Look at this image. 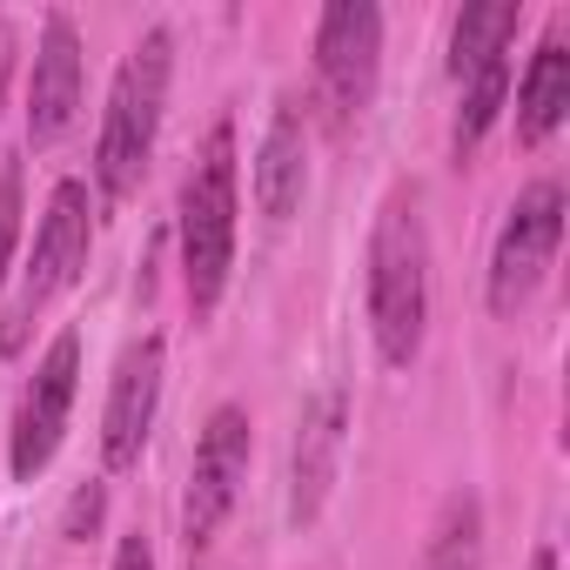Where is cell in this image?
Masks as SVG:
<instances>
[{"label": "cell", "mask_w": 570, "mask_h": 570, "mask_svg": "<svg viewBox=\"0 0 570 570\" xmlns=\"http://www.w3.org/2000/svg\"><path fill=\"white\" fill-rule=\"evenodd\" d=\"M430 330V228L423 195L396 188L370 228V336L390 370H410L423 356Z\"/></svg>", "instance_id": "1"}, {"label": "cell", "mask_w": 570, "mask_h": 570, "mask_svg": "<svg viewBox=\"0 0 570 570\" xmlns=\"http://www.w3.org/2000/svg\"><path fill=\"white\" fill-rule=\"evenodd\" d=\"M168 75H175V35L168 28H148L128 61L115 68V88H108V115H101V141H95V188L101 202H128L148 155H155V135H161V108H168Z\"/></svg>", "instance_id": "2"}, {"label": "cell", "mask_w": 570, "mask_h": 570, "mask_svg": "<svg viewBox=\"0 0 570 570\" xmlns=\"http://www.w3.org/2000/svg\"><path fill=\"white\" fill-rule=\"evenodd\" d=\"M181 282H188V309L215 316L222 289H228V268H235V121L222 115L181 181Z\"/></svg>", "instance_id": "3"}, {"label": "cell", "mask_w": 570, "mask_h": 570, "mask_svg": "<svg viewBox=\"0 0 570 570\" xmlns=\"http://www.w3.org/2000/svg\"><path fill=\"white\" fill-rule=\"evenodd\" d=\"M88 248H95V202H88V181H55L48 208H41V228H35V255L21 268V289L8 303V323H0V350H21L35 316L68 289V282L88 268Z\"/></svg>", "instance_id": "4"}, {"label": "cell", "mask_w": 570, "mask_h": 570, "mask_svg": "<svg viewBox=\"0 0 570 570\" xmlns=\"http://www.w3.org/2000/svg\"><path fill=\"white\" fill-rule=\"evenodd\" d=\"M557 242H563V188L543 175V181H530V188L510 202V215H503V228H497V248H490L483 303H490L497 323H517V316L537 303L543 275H550V262H557Z\"/></svg>", "instance_id": "5"}, {"label": "cell", "mask_w": 570, "mask_h": 570, "mask_svg": "<svg viewBox=\"0 0 570 570\" xmlns=\"http://www.w3.org/2000/svg\"><path fill=\"white\" fill-rule=\"evenodd\" d=\"M248 450H255V423L242 403H222L202 436H195V463H188V497H181V543H188V563L208 557L215 530L228 523L235 510V490L248 476Z\"/></svg>", "instance_id": "6"}, {"label": "cell", "mask_w": 570, "mask_h": 570, "mask_svg": "<svg viewBox=\"0 0 570 570\" xmlns=\"http://www.w3.org/2000/svg\"><path fill=\"white\" fill-rule=\"evenodd\" d=\"M376 75H383V14L370 0H330L316 21V81L336 128H350L376 101Z\"/></svg>", "instance_id": "7"}, {"label": "cell", "mask_w": 570, "mask_h": 570, "mask_svg": "<svg viewBox=\"0 0 570 570\" xmlns=\"http://www.w3.org/2000/svg\"><path fill=\"white\" fill-rule=\"evenodd\" d=\"M75 383H81V336L61 330V336L48 343V356L35 363V376H28V390H21V410H14V436H8V470H14V483H35V476L55 463V450H61V436H68Z\"/></svg>", "instance_id": "8"}, {"label": "cell", "mask_w": 570, "mask_h": 570, "mask_svg": "<svg viewBox=\"0 0 570 570\" xmlns=\"http://www.w3.org/2000/svg\"><path fill=\"white\" fill-rule=\"evenodd\" d=\"M161 363H168L161 336H141V343L121 350V363L108 376V410H101V456H108V470H135L141 463V443H148L155 410H161Z\"/></svg>", "instance_id": "9"}, {"label": "cell", "mask_w": 570, "mask_h": 570, "mask_svg": "<svg viewBox=\"0 0 570 570\" xmlns=\"http://www.w3.org/2000/svg\"><path fill=\"white\" fill-rule=\"evenodd\" d=\"M81 81H88L81 28H75V14H48L41 41H35V75H28V141L35 148H48V141H61L75 128Z\"/></svg>", "instance_id": "10"}, {"label": "cell", "mask_w": 570, "mask_h": 570, "mask_svg": "<svg viewBox=\"0 0 570 570\" xmlns=\"http://www.w3.org/2000/svg\"><path fill=\"white\" fill-rule=\"evenodd\" d=\"M303 195H309V115L296 95H282L255 148V208L268 222H289Z\"/></svg>", "instance_id": "11"}, {"label": "cell", "mask_w": 570, "mask_h": 570, "mask_svg": "<svg viewBox=\"0 0 570 570\" xmlns=\"http://www.w3.org/2000/svg\"><path fill=\"white\" fill-rule=\"evenodd\" d=\"M343 430H350V396L323 390L303 423H296V463H289V523H316L336 483V456H343Z\"/></svg>", "instance_id": "12"}, {"label": "cell", "mask_w": 570, "mask_h": 570, "mask_svg": "<svg viewBox=\"0 0 570 570\" xmlns=\"http://www.w3.org/2000/svg\"><path fill=\"white\" fill-rule=\"evenodd\" d=\"M563 28H570V14H557V28L537 41L530 68L517 81V141L523 148L550 141L563 128V115H570V41H563Z\"/></svg>", "instance_id": "13"}, {"label": "cell", "mask_w": 570, "mask_h": 570, "mask_svg": "<svg viewBox=\"0 0 570 570\" xmlns=\"http://www.w3.org/2000/svg\"><path fill=\"white\" fill-rule=\"evenodd\" d=\"M517 28H523V0H470V8L456 14V28H450V75L470 81L476 68L503 61Z\"/></svg>", "instance_id": "14"}, {"label": "cell", "mask_w": 570, "mask_h": 570, "mask_svg": "<svg viewBox=\"0 0 570 570\" xmlns=\"http://www.w3.org/2000/svg\"><path fill=\"white\" fill-rule=\"evenodd\" d=\"M423 570H483V510L470 490H456L436 510V530L423 543Z\"/></svg>", "instance_id": "15"}, {"label": "cell", "mask_w": 570, "mask_h": 570, "mask_svg": "<svg viewBox=\"0 0 570 570\" xmlns=\"http://www.w3.org/2000/svg\"><path fill=\"white\" fill-rule=\"evenodd\" d=\"M503 101H510V55L503 61H490V68H476L470 81H463V108H456V155H470L483 135H490V121L503 115Z\"/></svg>", "instance_id": "16"}, {"label": "cell", "mask_w": 570, "mask_h": 570, "mask_svg": "<svg viewBox=\"0 0 570 570\" xmlns=\"http://www.w3.org/2000/svg\"><path fill=\"white\" fill-rule=\"evenodd\" d=\"M21 202H28V181H21V161L0 168V282L14 275V248H21Z\"/></svg>", "instance_id": "17"}, {"label": "cell", "mask_w": 570, "mask_h": 570, "mask_svg": "<svg viewBox=\"0 0 570 570\" xmlns=\"http://www.w3.org/2000/svg\"><path fill=\"white\" fill-rule=\"evenodd\" d=\"M101 510H108V490H101V483H81L75 503H68V523H61V530H68L75 543H88V530L101 523Z\"/></svg>", "instance_id": "18"}, {"label": "cell", "mask_w": 570, "mask_h": 570, "mask_svg": "<svg viewBox=\"0 0 570 570\" xmlns=\"http://www.w3.org/2000/svg\"><path fill=\"white\" fill-rule=\"evenodd\" d=\"M115 570H155V543H148L141 530H128V537L115 543Z\"/></svg>", "instance_id": "19"}, {"label": "cell", "mask_w": 570, "mask_h": 570, "mask_svg": "<svg viewBox=\"0 0 570 570\" xmlns=\"http://www.w3.org/2000/svg\"><path fill=\"white\" fill-rule=\"evenodd\" d=\"M8 75H14V35L0 28V95H8Z\"/></svg>", "instance_id": "20"}, {"label": "cell", "mask_w": 570, "mask_h": 570, "mask_svg": "<svg viewBox=\"0 0 570 570\" xmlns=\"http://www.w3.org/2000/svg\"><path fill=\"white\" fill-rule=\"evenodd\" d=\"M530 570H557V550H550V543H543V550H537V557H530Z\"/></svg>", "instance_id": "21"}]
</instances>
